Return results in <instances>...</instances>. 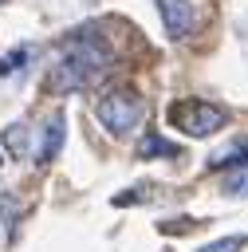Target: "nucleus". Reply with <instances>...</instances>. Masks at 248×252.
Segmentation results:
<instances>
[{
    "mask_svg": "<svg viewBox=\"0 0 248 252\" xmlns=\"http://www.w3.org/2000/svg\"><path fill=\"white\" fill-rule=\"evenodd\" d=\"M106 67H110L106 43H102L98 35H91V32H75V35H67V39L59 43V59H55L51 71H47V91H55V94H75V91L98 83V79L106 75Z\"/></svg>",
    "mask_w": 248,
    "mask_h": 252,
    "instance_id": "nucleus-1",
    "label": "nucleus"
},
{
    "mask_svg": "<svg viewBox=\"0 0 248 252\" xmlns=\"http://www.w3.org/2000/svg\"><path fill=\"white\" fill-rule=\"evenodd\" d=\"M142 114H146V102H142V94H138L134 87H110V91H102L98 102H94V118H98L102 130L114 134V138L134 134L138 122H142Z\"/></svg>",
    "mask_w": 248,
    "mask_h": 252,
    "instance_id": "nucleus-2",
    "label": "nucleus"
},
{
    "mask_svg": "<svg viewBox=\"0 0 248 252\" xmlns=\"http://www.w3.org/2000/svg\"><path fill=\"white\" fill-rule=\"evenodd\" d=\"M169 122L181 134H189V138H209V134H217V130L228 126V114L220 106L205 102V98H181V102L169 106Z\"/></svg>",
    "mask_w": 248,
    "mask_h": 252,
    "instance_id": "nucleus-3",
    "label": "nucleus"
},
{
    "mask_svg": "<svg viewBox=\"0 0 248 252\" xmlns=\"http://www.w3.org/2000/svg\"><path fill=\"white\" fill-rule=\"evenodd\" d=\"M63 134H67V118H63V110H51L47 118H43V130H39V142H35V161L39 165H47V161H55L59 158V150H63Z\"/></svg>",
    "mask_w": 248,
    "mask_h": 252,
    "instance_id": "nucleus-4",
    "label": "nucleus"
},
{
    "mask_svg": "<svg viewBox=\"0 0 248 252\" xmlns=\"http://www.w3.org/2000/svg\"><path fill=\"white\" fill-rule=\"evenodd\" d=\"M157 12H161V24L173 39H185L197 28V12L189 0H157Z\"/></svg>",
    "mask_w": 248,
    "mask_h": 252,
    "instance_id": "nucleus-5",
    "label": "nucleus"
},
{
    "mask_svg": "<svg viewBox=\"0 0 248 252\" xmlns=\"http://www.w3.org/2000/svg\"><path fill=\"white\" fill-rule=\"evenodd\" d=\"M4 146H8L12 158H31V154H35L31 126H28V122H8V126H4Z\"/></svg>",
    "mask_w": 248,
    "mask_h": 252,
    "instance_id": "nucleus-6",
    "label": "nucleus"
},
{
    "mask_svg": "<svg viewBox=\"0 0 248 252\" xmlns=\"http://www.w3.org/2000/svg\"><path fill=\"white\" fill-rule=\"evenodd\" d=\"M138 158H181V146L150 130V134H142V142H138Z\"/></svg>",
    "mask_w": 248,
    "mask_h": 252,
    "instance_id": "nucleus-7",
    "label": "nucleus"
},
{
    "mask_svg": "<svg viewBox=\"0 0 248 252\" xmlns=\"http://www.w3.org/2000/svg\"><path fill=\"white\" fill-rule=\"evenodd\" d=\"M248 161V138L240 142H228V146H220L217 154H209V169H224V165H244Z\"/></svg>",
    "mask_w": 248,
    "mask_h": 252,
    "instance_id": "nucleus-8",
    "label": "nucleus"
},
{
    "mask_svg": "<svg viewBox=\"0 0 248 252\" xmlns=\"http://www.w3.org/2000/svg\"><path fill=\"white\" fill-rule=\"evenodd\" d=\"M20 220V205H16V197L12 193H0V240H8L12 236V224Z\"/></svg>",
    "mask_w": 248,
    "mask_h": 252,
    "instance_id": "nucleus-9",
    "label": "nucleus"
},
{
    "mask_svg": "<svg viewBox=\"0 0 248 252\" xmlns=\"http://www.w3.org/2000/svg\"><path fill=\"white\" fill-rule=\"evenodd\" d=\"M220 193H224V197H248V161L236 165V169L220 181Z\"/></svg>",
    "mask_w": 248,
    "mask_h": 252,
    "instance_id": "nucleus-10",
    "label": "nucleus"
},
{
    "mask_svg": "<svg viewBox=\"0 0 248 252\" xmlns=\"http://www.w3.org/2000/svg\"><path fill=\"white\" fill-rule=\"evenodd\" d=\"M28 59H31V47L24 43V47H16V51H8L4 59H0V75H16V71H24L28 67Z\"/></svg>",
    "mask_w": 248,
    "mask_h": 252,
    "instance_id": "nucleus-11",
    "label": "nucleus"
},
{
    "mask_svg": "<svg viewBox=\"0 0 248 252\" xmlns=\"http://www.w3.org/2000/svg\"><path fill=\"white\" fill-rule=\"evenodd\" d=\"M240 248H244V236H220V240L201 244L197 252H240Z\"/></svg>",
    "mask_w": 248,
    "mask_h": 252,
    "instance_id": "nucleus-12",
    "label": "nucleus"
},
{
    "mask_svg": "<svg viewBox=\"0 0 248 252\" xmlns=\"http://www.w3.org/2000/svg\"><path fill=\"white\" fill-rule=\"evenodd\" d=\"M0 161H4V158H0Z\"/></svg>",
    "mask_w": 248,
    "mask_h": 252,
    "instance_id": "nucleus-13",
    "label": "nucleus"
}]
</instances>
